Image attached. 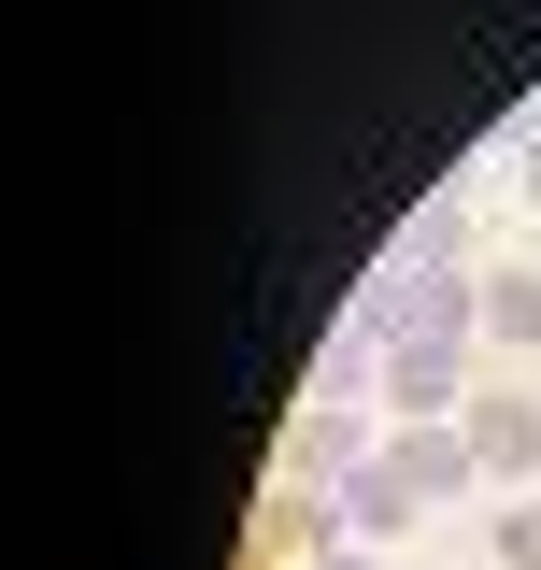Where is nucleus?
<instances>
[{
  "label": "nucleus",
  "instance_id": "f257e3e1",
  "mask_svg": "<svg viewBox=\"0 0 541 570\" xmlns=\"http://www.w3.org/2000/svg\"><path fill=\"white\" fill-rule=\"evenodd\" d=\"M385 414H413V428L471 414V343H385Z\"/></svg>",
  "mask_w": 541,
  "mask_h": 570
},
{
  "label": "nucleus",
  "instance_id": "f03ea898",
  "mask_svg": "<svg viewBox=\"0 0 541 570\" xmlns=\"http://www.w3.org/2000/svg\"><path fill=\"white\" fill-rule=\"evenodd\" d=\"M456 442H471L484 485H499V471H541V400H471V414H456Z\"/></svg>",
  "mask_w": 541,
  "mask_h": 570
},
{
  "label": "nucleus",
  "instance_id": "7ed1b4c3",
  "mask_svg": "<svg viewBox=\"0 0 541 570\" xmlns=\"http://www.w3.org/2000/svg\"><path fill=\"white\" fill-rule=\"evenodd\" d=\"M328 471H371V428L342 414V400H314V414L285 428V485H328Z\"/></svg>",
  "mask_w": 541,
  "mask_h": 570
},
{
  "label": "nucleus",
  "instance_id": "20e7f679",
  "mask_svg": "<svg viewBox=\"0 0 541 570\" xmlns=\"http://www.w3.org/2000/svg\"><path fill=\"white\" fill-rule=\"evenodd\" d=\"M385 471H400L413 499H471L484 471H471V442H456V428H400V442H385Z\"/></svg>",
  "mask_w": 541,
  "mask_h": 570
},
{
  "label": "nucleus",
  "instance_id": "39448f33",
  "mask_svg": "<svg viewBox=\"0 0 541 570\" xmlns=\"http://www.w3.org/2000/svg\"><path fill=\"white\" fill-rule=\"evenodd\" d=\"M257 542H270V557H299V570H314V557H328V542H342V499H314V485H270V513H257Z\"/></svg>",
  "mask_w": 541,
  "mask_h": 570
},
{
  "label": "nucleus",
  "instance_id": "423d86ee",
  "mask_svg": "<svg viewBox=\"0 0 541 570\" xmlns=\"http://www.w3.org/2000/svg\"><path fill=\"white\" fill-rule=\"evenodd\" d=\"M484 343H499V356H541V272H499V285H484Z\"/></svg>",
  "mask_w": 541,
  "mask_h": 570
},
{
  "label": "nucleus",
  "instance_id": "0eeeda50",
  "mask_svg": "<svg viewBox=\"0 0 541 570\" xmlns=\"http://www.w3.org/2000/svg\"><path fill=\"white\" fill-rule=\"evenodd\" d=\"M400 513H427V499H413L385 456H371V471H342V528H400Z\"/></svg>",
  "mask_w": 541,
  "mask_h": 570
},
{
  "label": "nucleus",
  "instance_id": "6e6552de",
  "mask_svg": "<svg viewBox=\"0 0 541 570\" xmlns=\"http://www.w3.org/2000/svg\"><path fill=\"white\" fill-rule=\"evenodd\" d=\"M456 243H471V200H427V214H413V243H400V257H413V272H456Z\"/></svg>",
  "mask_w": 541,
  "mask_h": 570
},
{
  "label": "nucleus",
  "instance_id": "1a4fd4ad",
  "mask_svg": "<svg viewBox=\"0 0 541 570\" xmlns=\"http://www.w3.org/2000/svg\"><path fill=\"white\" fill-rule=\"evenodd\" d=\"M484 570H541V513H499V542H484Z\"/></svg>",
  "mask_w": 541,
  "mask_h": 570
},
{
  "label": "nucleus",
  "instance_id": "9d476101",
  "mask_svg": "<svg viewBox=\"0 0 541 570\" xmlns=\"http://www.w3.org/2000/svg\"><path fill=\"white\" fill-rule=\"evenodd\" d=\"M314 570H371V557H356V542H328V557H314Z\"/></svg>",
  "mask_w": 541,
  "mask_h": 570
},
{
  "label": "nucleus",
  "instance_id": "9b49d317",
  "mask_svg": "<svg viewBox=\"0 0 541 570\" xmlns=\"http://www.w3.org/2000/svg\"><path fill=\"white\" fill-rule=\"evenodd\" d=\"M513 142H528V157H541V115H528V129H513ZM528 186H541V171H528Z\"/></svg>",
  "mask_w": 541,
  "mask_h": 570
}]
</instances>
